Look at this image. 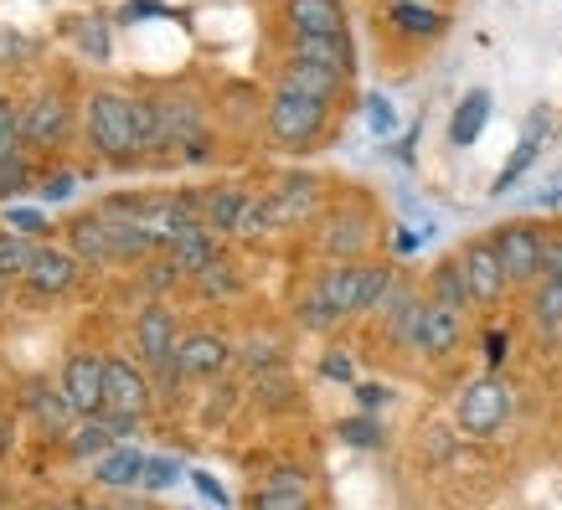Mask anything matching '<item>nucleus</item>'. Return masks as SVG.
Segmentation results:
<instances>
[{"label": "nucleus", "mask_w": 562, "mask_h": 510, "mask_svg": "<svg viewBox=\"0 0 562 510\" xmlns=\"http://www.w3.org/2000/svg\"><path fill=\"white\" fill-rule=\"evenodd\" d=\"M346 315H361V263H330L300 299L305 330H336Z\"/></svg>", "instance_id": "f257e3e1"}, {"label": "nucleus", "mask_w": 562, "mask_h": 510, "mask_svg": "<svg viewBox=\"0 0 562 510\" xmlns=\"http://www.w3.org/2000/svg\"><path fill=\"white\" fill-rule=\"evenodd\" d=\"M263 129H269V139L279 150H310L330 129V103L310 99V93H294V88H273Z\"/></svg>", "instance_id": "f03ea898"}, {"label": "nucleus", "mask_w": 562, "mask_h": 510, "mask_svg": "<svg viewBox=\"0 0 562 510\" xmlns=\"http://www.w3.org/2000/svg\"><path fill=\"white\" fill-rule=\"evenodd\" d=\"M88 139L93 150L109 155V160H130L139 155L135 145V99L130 93H114V88H99L88 99Z\"/></svg>", "instance_id": "7ed1b4c3"}, {"label": "nucleus", "mask_w": 562, "mask_h": 510, "mask_svg": "<svg viewBox=\"0 0 562 510\" xmlns=\"http://www.w3.org/2000/svg\"><path fill=\"white\" fill-rule=\"evenodd\" d=\"M135 340H139V356L160 376L155 397H176V382H181V366H176V345H181V330H176V315L160 299L139 309L135 320Z\"/></svg>", "instance_id": "20e7f679"}, {"label": "nucleus", "mask_w": 562, "mask_h": 510, "mask_svg": "<svg viewBox=\"0 0 562 510\" xmlns=\"http://www.w3.org/2000/svg\"><path fill=\"white\" fill-rule=\"evenodd\" d=\"M512 418V387L501 376H475L470 387L460 392L454 403V423L470 433V439H495Z\"/></svg>", "instance_id": "39448f33"}, {"label": "nucleus", "mask_w": 562, "mask_h": 510, "mask_svg": "<svg viewBox=\"0 0 562 510\" xmlns=\"http://www.w3.org/2000/svg\"><path fill=\"white\" fill-rule=\"evenodd\" d=\"M155 109H160V145H181L187 160H206L212 155L206 114L191 93H166V99H155Z\"/></svg>", "instance_id": "423d86ee"}, {"label": "nucleus", "mask_w": 562, "mask_h": 510, "mask_svg": "<svg viewBox=\"0 0 562 510\" xmlns=\"http://www.w3.org/2000/svg\"><path fill=\"white\" fill-rule=\"evenodd\" d=\"M491 242L512 284H537L542 279V242H547L542 227H531V222H501L491 233Z\"/></svg>", "instance_id": "0eeeda50"}, {"label": "nucleus", "mask_w": 562, "mask_h": 510, "mask_svg": "<svg viewBox=\"0 0 562 510\" xmlns=\"http://www.w3.org/2000/svg\"><path fill=\"white\" fill-rule=\"evenodd\" d=\"M155 403V387L150 376L139 372L135 361H120L109 356L103 366V412H120V418H145Z\"/></svg>", "instance_id": "6e6552de"}, {"label": "nucleus", "mask_w": 562, "mask_h": 510, "mask_svg": "<svg viewBox=\"0 0 562 510\" xmlns=\"http://www.w3.org/2000/svg\"><path fill=\"white\" fill-rule=\"evenodd\" d=\"M460 269H464V284H470V299H475V305H501L506 290H512V279H506V269H501V253H495L491 238L464 242Z\"/></svg>", "instance_id": "1a4fd4ad"}, {"label": "nucleus", "mask_w": 562, "mask_h": 510, "mask_svg": "<svg viewBox=\"0 0 562 510\" xmlns=\"http://www.w3.org/2000/svg\"><path fill=\"white\" fill-rule=\"evenodd\" d=\"M103 366L109 361L93 356V351H72L63 361V397L72 403L78 418H99L103 412Z\"/></svg>", "instance_id": "9d476101"}, {"label": "nucleus", "mask_w": 562, "mask_h": 510, "mask_svg": "<svg viewBox=\"0 0 562 510\" xmlns=\"http://www.w3.org/2000/svg\"><path fill=\"white\" fill-rule=\"evenodd\" d=\"M263 206H269V227H300L321 206V181L315 175H290L263 196Z\"/></svg>", "instance_id": "9b49d317"}, {"label": "nucleus", "mask_w": 562, "mask_h": 510, "mask_svg": "<svg viewBox=\"0 0 562 510\" xmlns=\"http://www.w3.org/2000/svg\"><path fill=\"white\" fill-rule=\"evenodd\" d=\"M367 242H372V217H367L361 206L330 212V222H325V233H321V248L336 258V263H357Z\"/></svg>", "instance_id": "f8f14e48"}, {"label": "nucleus", "mask_w": 562, "mask_h": 510, "mask_svg": "<svg viewBox=\"0 0 562 510\" xmlns=\"http://www.w3.org/2000/svg\"><path fill=\"white\" fill-rule=\"evenodd\" d=\"M284 26L294 36H351L341 0H284Z\"/></svg>", "instance_id": "ddd939ff"}, {"label": "nucleus", "mask_w": 562, "mask_h": 510, "mask_svg": "<svg viewBox=\"0 0 562 510\" xmlns=\"http://www.w3.org/2000/svg\"><path fill=\"white\" fill-rule=\"evenodd\" d=\"M464 336V315H454V309L434 305V299H424V309H418V336H413V351H424V356L443 361L454 345H460Z\"/></svg>", "instance_id": "4468645a"}, {"label": "nucleus", "mask_w": 562, "mask_h": 510, "mask_svg": "<svg viewBox=\"0 0 562 510\" xmlns=\"http://www.w3.org/2000/svg\"><path fill=\"white\" fill-rule=\"evenodd\" d=\"M227 361H233V340L217 336V330H191V336H181V345H176L181 376H217Z\"/></svg>", "instance_id": "2eb2a0df"}, {"label": "nucleus", "mask_w": 562, "mask_h": 510, "mask_svg": "<svg viewBox=\"0 0 562 510\" xmlns=\"http://www.w3.org/2000/svg\"><path fill=\"white\" fill-rule=\"evenodd\" d=\"M63 135H68V103L57 93H36L21 109V139L36 145V150H47V145H63Z\"/></svg>", "instance_id": "dca6fc26"}, {"label": "nucleus", "mask_w": 562, "mask_h": 510, "mask_svg": "<svg viewBox=\"0 0 562 510\" xmlns=\"http://www.w3.org/2000/svg\"><path fill=\"white\" fill-rule=\"evenodd\" d=\"M196 206H202L206 233H217V238H238V227H243V217H248L254 196H248L243 186H212L206 196H196Z\"/></svg>", "instance_id": "f3484780"}, {"label": "nucleus", "mask_w": 562, "mask_h": 510, "mask_svg": "<svg viewBox=\"0 0 562 510\" xmlns=\"http://www.w3.org/2000/svg\"><path fill=\"white\" fill-rule=\"evenodd\" d=\"M443 26H449V16L439 5H424V0H392L387 5V32L403 42H434V36H443Z\"/></svg>", "instance_id": "a211bd4d"}, {"label": "nucleus", "mask_w": 562, "mask_h": 510, "mask_svg": "<svg viewBox=\"0 0 562 510\" xmlns=\"http://www.w3.org/2000/svg\"><path fill=\"white\" fill-rule=\"evenodd\" d=\"M290 57L315 63V68L341 72V78H351V72H357V47H351V36H294Z\"/></svg>", "instance_id": "6ab92c4d"}, {"label": "nucleus", "mask_w": 562, "mask_h": 510, "mask_svg": "<svg viewBox=\"0 0 562 510\" xmlns=\"http://www.w3.org/2000/svg\"><path fill=\"white\" fill-rule=\"evenodd\" d=\"M26 284H32V294H68L72 284H78V253L36 248L32 269H26Z\"/></svg>", "instance_id": "aec40b11"}, {"label": "nucleus", "mask_w": 562, "mask_h": 510, "mask_svg": "<svg viewBox=\"0 0 562 510\" xmlns=\"http://www.w3.org/2000/svg\"><path fill=\"white\" fill-rule=\"evenodd\" d=\"M346 83H351V78H341V72H330V68H315V63H300V57H290V63L279 68V88L310 93V99H321V103H336Z\"/></svg>", "instance_id": "412c9836"}, {"label": "nucleus", "mask_w": 562, "mask_h": 510, "mask_svg": "<svg viewBox=\"0 0 562 510\" xmlns=\"http://www.w3.org/2000/svg\"><path fill=\"white\" fill-rule=\"evenodd\" d=\"M547 129H552V120H547V109H537V114H531V124H527V135L516 139L512 160H506V166H501V175H495V186H491L495 196H506V191H512L516 181L531 170V160L542 155V135H547Z\"/></svg>", "instance_id": "4be33fe9"}, {"label": "nucleus", "mask_w": 562, "mask_h": 510, "mask_svg": "<svg viewBox=\"0 0 562 510\" xmlns=\"http://www.w3.org/2000/svg\"><path fill=\"white\" fill-rule=\"evenodd\" d=\"M93 479H99L103 490H139V479H145V454L130 449V443H114L99 464H93Z\"/></svg>", "instance_id": "5701e85b"}, {"label": "nucleus", "mask_w": 562, "mask_h": 510, "mask_svg": "<svg viewBox=\"0 0 562 510\" xmlns=\"http://www.w3.org/2000/svg\"><path fill=\"white\" fill-rule=\"evenodd\" d=\"M485 124H491V93L485 88H470L454 109V120H449V145L454 150H470L480 135H485Z\"/></svg>", "instance_id": "b1692460"}, {"label": "nucleus", "mask_w": 562, "mask_h": 510, "mask_svg": "<svg viewBox=\"0 0 562 510\" xmlns=\"http://www.w3.org/2000/svg\"><path fill=\"white\" fill-rule=\"evenodd\" d=\"M166 258H171L176 269H181V279H196V273H206V269H212V263L222 258L217 233L196 227V233H187L181 242H171V248H166Z\"/></svg>", "instance_id": "393cba45"}, {"label": "nucleus", "mask_w": 562, "mask_h": 510, "mask_svg": "<svg viewBox=\"0 0 562 510\" xmlns=\"http://www.w3.org/2000/svg\"><path fill=\"white\" fill-rule=\"evenodd\" d=\"M428 299L443 305V309H454V315H464V309L475 305V299H470V284H464L460 258H443L439 269L428 273Z\"/></svg>", "instance_id": "a878e982"}, {"label": "nucleus", "mask_w": 562, "mask_h": 510, "mask_svg": "<svg viewBox=\"0 0 562 510\" xmlns=\"http://www.w3.org/2000/svg\"><path fill=\"white\" fill-rule=\"evenodd\" d=\"M527 315L537 325V336H562V279H537L527 299Z\"/></svg>", "instance_id": "bb28decb"}, {"label": "nucleus", "mask_w": 562, "mask_h": 510, "mask_svg": "<svg viewBox=\"0 0 562 510\" xmlns=\"http://www.w3.org/2000/svg\"><path fill=\"white\" fill-rule=\"evenodd\" d=\"M72 253L88 258L93 269H103V263H114V238H109V222L103 217H78L72 222Z\"/></svg>", "instance_id": "cd10ccee"}, {"label": "nucleus", "mask_w": 562, "mask_h": 510, "mask_svg": "<svg viewBox=\"0 0 562 510\" xmlns=\"http://www.w3.org/2000/svg\"><path fill=\"white\" fill-rule=\"evenodd\" d=\"M114 443H120V433H114V423H109L103 412L99 418H78V428L68 433V449L78 454V460H103Z\"/></svg>", "instance_id": "c85d7f7f"}, {"label": "nucleus", "mask_w": 562, "mask_h": 510, "mask_svg": "<svg viewBox=\"0 0 562 510\" xmlns=\"http://www.w3.org/2000/svg\"><path fill=\"white\" fill-rule=\"evenodd\" d=\"M26 408H32V418L42 428H52V433H72V418H78V412H72V403L63 397V387H57V392L32 387V392H26Z\"/></svg>", "instance_id": "c756f323"}, {"label": "nucleus", "mask_w": 562, "mask_h": 510, "mask_svg": "<svg viewBox=\"0 0 562 510\" xmlns=\"http://www.w3.org/2000/svg\"><path fill=\"white\" fill-rule=\"evenodd\" d=\"M397 290V279H392V263H361V315H372L382 309Z\"/></svg>", "instance_id": "7c9ffc66"}, {"label": "nucleus", "mask_w": 562, "mask_h": 510, "mask_svg": "<svg viewBox=\"0 0 562 510\" xmlns=\"http://www.w3.org/2000/svg\"><path fill=\"white\" fill-rule=\"evenodd\" d=\"M36 248L42 242H32V238H0V279H26Z\"/></svg>", "instance_id": "2f4dec72"}, {"label": "nucleus", "mask_w": 562, "mask_h": 510, "mask_svg": "<svg viewBox=\"0 0 562 510\" xmlns=\"http://www.w3.org/2000/svg\"><path fill=\"white\" fill-rule=\"evenodd\" d=\"M21 109L11 99H0V166L5 160H21Z\"/></svg>", "instance_id": "473e14b6"}, {"label": "nucleus", "mask_w": 562, "mask_h": 510, "mask_svg": "<svg viewBox=\"0 0 562 510\" xmlns=\"http://www.w3.org/2000/svg\"><path fill=\"white\" fill-rule=\"evenodd\" d=\"M254 510H315V506H310V490H273V485H258Z\"/></svg>", "instance_id": "72a5a7b5"}, {"label": "nucleus", "mask_w": 562, "mask_h": 510, "mask_svg": "<svg viewBox=\"0 0 562 510\" xmlns=\"http://www.w3.org/2000/svg\"><path fill=\"white\" fill-rule=\"evenodd\" d=\"M191 284H196L202 294H233V290H238V273H233V263H227V258H217V263H212L206 273H196Z\"/></svg>", "instance_id": "f704fd0d"}, {"label": "nucleus", "mask_w": 562, "mask_h": 510, "mask_svg": "<svg viewBox=\"0 0 562 510\" xmlns=\"http://www.w3.org/2000/svg\"><path fill=\"white\" fill-rule=\"evenodd\" d=\"M181 475H187L181 460H145V479H139V490H171Z\"/></svg>", "instance_id": "c9c22d12"}, {"label": "nucleus", "mask_w": 562, "mask_h": 510, "mask_svg": "<svg viewBox=\"0 0 562 510\" xmlns=\"http://www.w3.org/2000/svg\"><path fill=\"white\" fill-rule=\"evenodd\" d=\"M367 124H372L376 139H387L392 129H397V109H392L387 93H372V99H367Z\"/></svg>", "instance_id": "e433bc0d"}, {"label": "nucleus", "mask_w": 562, "mask_h": 510, "mask_svg": "<svg viewBox=\"0 0 562 510\" xmlns=\"http://www.w3.org/2000/svg\"><path fill=\"white\" fill-rule=\"evenodd\" d=\"M341 439L351 443V449H376V443H382V428H376L372 418H346V423H341Z\"/></svg>", "instance_id": "4c0bfd02"}, {"label": "nucleus", "mask_w": 562, "mask_h": 510, "mask_svg": "<svg viewBox=\"0 0 562 510\" xmlns=\"http://www.w3.org/2000/svg\"><path fill=\"white\" fill-rule=\"evenodd\" d=\"M243 361H248V366H279V345H273V340H248V345H243Z\"/></svg>", "instance_id": "58836bf2"}, {"label": "nucleus", "mask_w": 562, "mask_h": 510, "mask_svg": "<svg viewBox=\"0 0 562 510\" xmlns=\"http://www.w3.org/2000/svg\"><path fill=\"white\" fill-rule=\"evenodd\" d=\"M269 485H273V490H310V479H305V469H300V464H279V469L269 475Z\"/></svg>", "instance_id": "ea45409f"}, {"label": "nucleus", "mask_w": 562, "mask_h": 510, "mask_svg": "<svg viewBox=\"0 0 562 510\" xmlns=\"http://www.w3.org/2000/svg\"><path fill=\"white\" fill-rule=\"evenodd\" d=\"M542 279H562V233H547L542 242Z\"/></svg>", "instance_id": "a19ab883"}, {"label": "nucleus", "mask_w": 562, "mask_h": 510, "mask_svg": "<svg viewBox=\"0 0 562 510\" xmlns=\"http://www.w3.org/2000/svg\"><path fill=\"white\" fill-rule=\"evenodd\" d=\"M78 36H83V47H88V57H93V63H103V57H109V32H103V21H88Z\"/></svg>", "instance_id": "79ce46f5"}, {"label": "nucleus", "mask_w": 562, "mask_h": 510, "mask_svg": "<svg viewBox=\"0 0 562 510\" xmlns=\"http://www.w3.org/2000/svg\"><path fill=\"white\" fill-rule=\"evenodd\" d=\"M16 191H26V166H21V160H5V166H0V196H16Z\"/></svg>", "instance_id": "37998d69"}, {"label": "nucleus", "mask_w": 562, "mask_h": 510, "mask_svg": "<svg viewBox=\"0 0 562 510\" xmlns=\"http://www.w3.org/2000/svg\"><path fill=\"white\" fill-rule=\"evenodd\" d=\"M72 186H78V181H72L68 170H57V175H47V181H42V196H47V202H68Z\"/></svg>", "instance_id": "c03bdc74"}, {"label": "nucleus", "mask_w": 562, "mask_h": 510, "mask_svg": "<svg viewBox=\"0 0 562 510\" xmlns=\"http://www.w3.org/2000/svg\"><path fill=\"white\" fill-rule=\"evenodd\" d=\"M176 279H181V269H176L171 258H160V263H150V273H145V284H150V290H171Z\"/></svg>", "instance_id": "a18cd8bd"}, {"label": "nucleus", "mask_w": 562, "mask_h": 510, "mask_svg": "<svg viewBox=\"0 0 562 510\" xmlns=\"http://www.w3.org/2000/svg\"><path fill=\"white\" fill-rule=\"evenodd\" d=\"M506 356H512V340H506V330H485V361H491V366H501Z\"/></svg>", "instance_id": "49530a36"}, {"label": "nucleus", "mask_w": 562, "mask_h": 510, "mask_svg": "<svg viewBox=\"0 0 562 510\" xmlns=\"http://www.w3.org/2000/svg\"><path fill=\"white\" fill-rule=\"evenodd\" d=\"M11 227H16V238H36L47 222L36 217V212H11Z\"/></svg>", "instance_id": "de8ad7c7"}, {"label": "nucleus", "mask_w": 562, "mask_h": 510, "mask_svg": "<svg viewBox=\"0 0 562 510\" xmlns=\"http://www.w3.org/2000/svg\"><path fill=\"white\" fill-rule=\"evenodd\" d=\"M325 376H336V382H351V356H341V351H330V356L321 361Z\"/></svg>", "instance_id": "09e8293b"}, {"label": "nucleus", "mask_w": 562, "mask_h": 510, "mask_svg": "<svg viewBox=\"0 0 562 510\" xmlns=\"http://www.w3.org/2000/svg\"><path fill=\"white\" fill-rule=\"evenodd\" d=\"M191 479H196V490H202L206 500H212V506H227V490H222V485H217V479H212V475H202V469H196V475H191Z\"/></svg>", "instance_id": "8fccbe9b"}, {"label": "nucleus", "mask_w": 562, "mask_h": 510, "mask_svg": "<svg viewBox=\"0 0 562 510\" xmlns=\"http://www.w3.org/2000/svg\"><path fill=\"white\" fill-rule=\"evenodd\" d=\"M357 403H361V408H382V403H387V387H376V382H361V387H357Z\"/></svg>", "instance_id": "3c124183"}, {"label": "nucleus", "mask_w": 562, "mask_h": 510, "mask_svg": "<svg viewBox=\"0 0 562 510\" xmlns=\"http://www.w3.org/2000/svg\"><path fill=\"white\" fill-rule=\"evenodd\" d=\"M160 11H166V5H160V0H135V5H130V11H124V16H160Z\"/></svg>", "instance_id": "603ef678"}, {"label": "nucleus", "mask_w": 562, "mask_h": 510, "mask_svg": "<svg viewBox=\"0 0 562 510\" xmlns=\"http://www.w3.org/2000/svg\"><path fill=\"white\" fill-rule=\"evenodd\" d=\"M120 510H155V506H150V500H130V495H124V506H120Z\"/></svg>", "instance_id": "864d4df0"}, {"label": "nucleus", "mask_w": 562, "mask_h": 510, "mask_svg": "<svg viewBox=\"0 0 562 510\" xmlns=\"http://www.w3.org/2000/svg\"><path fill=\"white\" fill-rule=\"evenodd\" d=\"M42 510H78V506H42Z\"/></svg>", "instance_id": "5fc2aeb1"}, {"label": "nucleus", "mask_w": 562, "mask_h": 510, "mask_svg": "<svg viewBox=\"0 0 562 510\" xmlns=\"http://www.w3.org/2000/svg\"><path fill=\"white\" fill-rule=\"evenodd\" d=\"M0 290H5V279H0Z\"/></svg>", "instance_id": "6e6d98bb"}, {"label": "nucleus", "mask_w": 562, "mask_h": 510, "mask_svg": "<svg viewBox=\"0 0 562 510\" xmlns=\"http://www.w3.org/2000/svg\"><path fill=\"white\" fill-rule=\"evenodd\" d=\"M424 5H434V0H424Z\"/></svg>", "instance_id": "4d7b16f0"}]
</instances>
